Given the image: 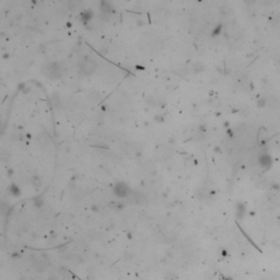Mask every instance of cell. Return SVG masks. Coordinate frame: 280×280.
Wrapping results in <instances>:
<instances>
[{
	"mask_svg": "<svg viewBox=\"0 0 280 280\" xmlns=\"http://www.w3.org/2000/svg\"><path fill=\"white\" fill-rule=\"evenodd\" d=\"M46 72H47L48 77L53 78V79H56V78H59L63 75L64 68L60 64L53 63L47 66V68H46Z\"/></svg>",
	"mask_w": 280,
	"mask_h": 280,
	"instance_id": "obj_2",
	"label": "cell"
},
{
	"mask_svg": "<svg viewBox=\"0 0 280 280\" xmlns=\"http://www.w3.org/2000/svg\"><path fill=\"white\" fill-rule=\"evenodd\" d=\"M80 69H81V71L83 73H86V75H91V73H93L95 71V69H96L97 65H96V61L94 60L93 58H91V57H83V58L81 59V61H80Z\"/></svg>",
	"mask_w": 280,
	"mask_h": 280,
	"instance_id": "obj_1",
	"label": "cell"
},
{
	"mask_svg": "<svg viewBox=\"0 0 280 280\" xmlns=\"http://www.w3.org/2000/svg\"><path fill=\"white\" fill-rule=\"evenodd\" d=\"M113 192L118 197H128L132 194V190H130L129 186L125 183H122V182L115 184L114 188H113Z\"/></svg>",
	"mask_w": 280,
	"mask_h": 280,
	"instance_id": "obj_3",
	"label": "cell"
}]
</instances>
